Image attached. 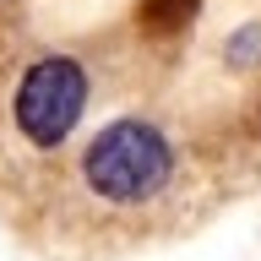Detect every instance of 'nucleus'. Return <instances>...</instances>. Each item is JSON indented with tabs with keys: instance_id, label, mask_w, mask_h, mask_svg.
Returning a JSON list of instances; mask_svg holds the SVG:
<instances>
[{
	"instance_id": "obj_2",
	"label": "nucleus",
	"mask_w": 261,
	"mask_h": 261,
	"mask_svg": "<svg viewBox=\"0 0 261 261\" xmlns=\"http://www.w3.org/2000/svg\"><path fill=\"white\" fill-rule=\"evenodd\" d=\"M87 98H93V82L76 55H38L11 93V125L28 147L49 152L82 125Z\"/></svg>"
},
{
	"instance_id": "obj_3",
	"label": "nucleus",
	"mask_w": 261,
	"mask_h": 261,
	"mask_svg": "<svg viewBox=\"0 0 261 261\" xmlns=\"http://www.w3.org/2000/svg\"><path fill=\"white\" fill-rule=\"evenodd\" d=\"M223 60H228V71H256L261 65V22L234 28V38L223 44Z\"/></svg>"
},
{
	"instance_id": "obj_1",
	"label": "nucleus",
	"mask_w": 261,
	"mask_h": 261,
	"mask_svg": "<svg viewBox=\"0 0 261 261\" xmlns=\"http://www.w3.org/2000/svg\"><path fill=\"white\" fill-rule=\"evenodd\" d=\"M174 142L152 120H109L82 152V185L109 207H142L169 191Z\"/></svg>"
}]
</instances>
